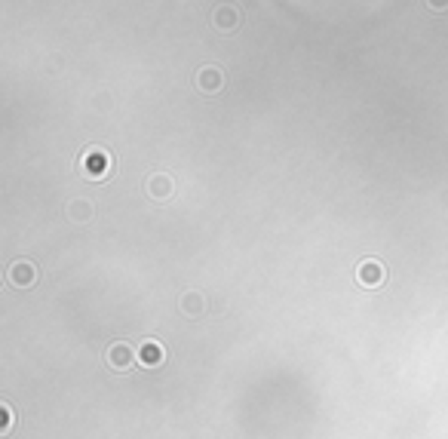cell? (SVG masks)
Instances as JSON below:
<instances>
[{"label":"cell","instance_id":"cell-1","mask_svg":"<svg viewBox=\"0 0 448 439\" xmlns=\"http://www.w3.org/2000/svg\"><path fill=\"white\" fill-rule=\"evenodd\" d=\"M80 166L89 179H105L108 169H111V157H108V151H102V147H89V151L83 154Z\"/></svg>","mask_w":448,"mask_h":439},{"label":"cell","instance_id":"cell-2","mask_svg":"<svg viewBox=\"0 0 448 439\" xmlns=\"http://www.w3.org/2000/svg\"><path fill=\"white\" fill-rule=\"evenodd\" d=\"M197 87L203 89V93H218V89L224 87V74L222 68H200V74H197Z\"/></svg>","mask_w":448,"mask_h":439},{"label":"cell","instance_id":"cell-3","mask_svg":"<svg viewBox=\"0 0 448 439\" xmlns=\"http://www.w3.org/2000/svg\"><path fill=\"white\" fill-rule=\"evenodd\" d=\"M384 280V267L378 261H362L359 265V283L362 286H381Z\"/></svg>","mask_w":448,"mask_h":439},{"label":"cell","instance_id":"cell-4","mask_svg":"<svg viewBox=\"0 0 448 439\" xmlns=\"http://www.w3.org/2000/svg\"><path fill=\"white\" fill-rule=\"evenodd\" d=\"M10 280L16 283V286H31L34 283V267L25 265V261H19V265L10 271Z\"/></svg>","mask_w":448,"mask_h":439},{"label":"cell","instance_id":"cell-5","mask_svg":"<svg viewBox=\"0 0 448 439\" xmlns=\"http://www.w3.org/2000/svg\"><path fill=\"white\" fill-rule=\"evenodd\" d=\"M215 25L222 28V31L237 28V10H233V6H218L215 10Z\"/></svg>","mask_w":448,"mask_h":439},{"label":"cell","instance_id":"cell-6","mask_svg":"<svg viewBox=\"0 0 448 439\" xmlns=\"http://www.w3.org/2000/svg\"><path fill=\"white\" fill-rule=\"evenodd\" d=\"M138 357H141V363H145V366H157L163 359V347L157 341H145V347H141Z\"/></svg>","mask_w":448,"mask_h":439},{"label":"cell","instance_id":"cell-7","mask_svg":"<svg viewBox=\"0 0 448 439\" xmlns=\"http://www.w3.org/2000/svg\"><path fill=\"white\" fill-rule=\"evenodd\" d=\"M147 190H151L154 197H169L172 194V179H166V175H154V179L147 181Z\"/></svg>","mask_w":448,"mask_h":439},{"label":"cell","instance_id":"cell-8","mask_svg":"<svg viewBox=\"0 0 448 439\" xmlns=\"http://www.w3.org/2000/svg\"><path fill=\"white\" fill-rule=\"evenodd\" d=\"M111 363L117 366V369H126V366L132 363V353H129V347H126V344L111 347Z\"/></svg>","mask_w":448,"mask_h":439},{"label":"cell","instance_id":"cell-9","mask_svg":"<svg viewBox=\"0 0 448 439\" xmlns=\"http://www.w3.org/2000/svg\"><path fill=\"white\" fill-rule=\"evenodd\" d=\"M433 10H448V0H427Z\"/></svg>","mask_w":448,"mask_h":439}]
</instances>
